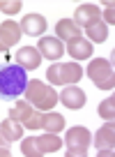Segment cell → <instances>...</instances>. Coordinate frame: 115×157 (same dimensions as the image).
<instances>
[{"instance_id":"10","label":"cell","mask_w":115,"mask_h":157,"mask_svg":"<svg viewBox=\"0 0 115 157\" xmlns=\"http://www.w3.org/2000/svg\"><path fill=\"white\" fill-rule=\"evenodd\" d=\"M74 23L78 25V28H90L92 23H97V21H101V10L97 5H90V2H85V5H81L76 10V14H74Z\"/></svg>"},{"instance_id":"22","label":"cell","mask_w":115,"mask_h":157,"mask_svg":"<svg viewBox=\"0 0 115 157\" xmlns=\"http://www.w3.org/2000/svg\"><path fill=\"white\" fill-rule=\"evenodd\" d=\"M21 0H0V12H5V14H16L21 10Z\"/></svg>"},{"instance_id":"23","label":"cell","mask_w":115,"mask_h":157,"mask_svg":"<svg viewBox=\"0 0 115 157\" xmlns=\"http://www.w3.org/2000/svg\"><path fill=\"white\" fill-rule=\"evenodd\" d=\"M104 5H106V12H104V23L106 25H113L115 23V14H113V2H104Z\"/></svg>"},{"instance_id":"2","label":"cell","mask_w":115,"mask_h":157,"mask_svg":"<svg viewBox=\"0 0 115 157\" xmlns=\"http://www.w3.org/2000/svg\"><path fill=\"white\" fill-rule=\"evenodd\" d=\"M23 97H25V102L32 104L37 111H53L55 104H58V93L51 86H46L44 81H37V78L28 81Z\"/></svg>"},{"instance_id":"1","label":"cell","mask_w":115,"mask_h":157,"mask_svg":"<svg viewBox=\"0 0 115 157\" xmlns=\"http://www.w3.org/2000/svg\"><path fill=\"white\" fill-rule=\"evenodd\" d=\"M28 86V74L16 63L0 65V99H19L23 97Z\"/></svg>"},{"instance_id":"3","label":"cell","mask_w":115,"mask_h":157,"mask_svg":"<svg viewBox=\"0 0 115 157\" xmlns=\"http://www.w3.org/2000/svg\"><path fill=\"white\" fill-rule=\"evenodd\" d=\"M46 78L53 86H72L83 78V67L78 63H53L46 69Z\"/></svg>"},{"instance_id":"7","label":"cell","mask_w":115,"mask_h":157,"mask_svg":"<svg viewBox=\"0 0 115 157\" xmlns=\"http://www.w3.org/2000/svg\"><path fill=\"white\" fill-rule=\"evenodd\" d=\"M19 42H21V25L14 21H2L0 23V53H7Z\"/></svg>"},{"instance_id":"5","label":"cell","mask_w":115,"mask_h":157,"mask_svg":"<svg viewBox=\"0 0 115 157\" xmlns=\"http://www.w3.org/2000/svg\"><path fill=\"white\" fill-rule=\"evenodd\" d=\"M42 116H44V113L37 111V109H35L32 104H28L25 99H21L14 109H9V118L19 120L25 129H32V132L42 127Z\"/></svg>"},{"instance_id":"11","label":"cell","mask_w":115,"mask_h":157,"mask_svg":"<svg viewBox=\"0 0 115 157\" xmlns=\"http://www.w3.org/2000/svg\"><path fill=\"white\" fill-rule=\"evenodd\" d=\"M16 65L19 67H23L25 72H30V69H37L39 65H42V53H39L35 46H21L19 51H16Z\"/></svg>"},{"instance_id":"9","label":"cell","mask_w":115,"mask_h":157,"mask_svg":"<svg viewBox=\"0 0 115 157\" xmlns=\"http://www.w3.org/2000/svg\"><path fill=\"white\" fill-rule=\"evenodd\" d=\"M95 146L99 148V155H113V148H115V127H113V120H108V123L97 132Z\"/></svg>"},{"instance_id":"25","label":"cell","mask_w":115,"mask_h":157,"mask_svg":"<svg viewBox=\"0 0 115 157\" xmlns=\"http://www.w3.org/2000/svg\"><path fill=\"white\" fill-rule=\"evenodd\" d=\"M12 152H9V148H5V150H0V157H9Z\"/></svg>"},{"instance_id":"19","label":"cell","mask_w":115,"mask_h":157,"mask_svg":"<svg viewBox=\"0 0 115 157\" xmlns=\"http://www.w3.org/2000/svg\"><path fill=\"white\" fill-rule=\"evenodd\" d=\"M85 33H87V42L101 44V42H106V37H108V25H106L104 21H97L90 28H85Z\"/></svg>"},{"instance_id":"21","label":"cell","mask_w":115,"mask_h":157,"mask_svg":"<svg viewBox=\"0 0 115 157\" xmlns=\"http://www.w3.org/2000/svg\"><path fill=\"white\" fill-rule=\"evenodd\" d=\"M21 152L28 157H39V150H37V143H35V136H28L21 141Z\"/></svg>"},{"instance_id":"24","label":"cell","mask_w":115,"mask_h":157,"mask_svg":"<svg viewBox=\"0 0 115 157\" xmlns=\"http://www.w3.org/2000/svg\"><path fill=\"white\" fill-rule=\"evenodd\" d=\"M7 146H9V141H7V139H5V134L0 132V150H5Z\"/></svg>"},{"instance_id":"4","label":"cell","mask_w":115,"mask_h":157,"mask_svg":"<svg viewBox=\"0 0 115 157\" xmlns=\"http://www.w3.org/2000/svg\"><path fill=\"white\" fill-rule=\"evenodd\" d=\"M87 76L90 81L97 86L99 90H113L115 86V72H113V63L106 58H95L87 65Z\"/></svg>"},{"instance_id":"8","label":"cell","mask_w":115,"mask_h":157,"mask_svg":"<svg viewBox=\"0 0 115 157\" xmlns=\"http://www.w3.org/2000/svg\"><path fill=\"white\" fill-rule=\"evenodd\" d=\"M58 102H62L67 109H74V111H78V109L85 106L87 97H85V93H83V90L78 88L76 83H74V86H65L62 93L58 95Z\"/></svg>"},{"instance_id":"6","label":"cell","mask_w":115,"mask_h":157,"mask_svg":"<svg viewBox=\"0 0 115 157\" xmlns=\"http://www.w3.org/2000/svg\"><path fill=\"white\" fill-rule=\"evenodd\" d=\"M90 141H92V136H90V129L87 127H72L67 132V136H65V143H67V155L69 157H83V155H87V148H90Z\"/></svg>"},{"instance_id":"15","label":"cell","mask_w":115,"mask_h":157,"mask_svg":"<svg viewBox=\"0 0 115 157\" xmlns=\"http://www.w3.org/2000/svg\"><path fill=\"white\" fill-rule=\"evenodd\" d=\"M35 143H37L39 155H48V152H58L60 146H62V139L53 132H46L42 136H35Z\"/></svg>"},{"instance_id":"14","label":"cell","mask_w":115,"mask_h":157,"mask_svg":"<svg viewBox=\"0 0 115 157\" xmlns=\"http://www.w3.org/2000/svg\"><path fill=\"white\" fill-rule=\"evenodd\" d=\"M67 53L74 60H90L92 58V42H87L83 37H74L67 42Z\"/></svg>"},{"instance_id":"18","label":"cell","mask_w":115,"mask_h":157,"mask_svg":"<svg viewBox=\"0 0 115 157\" xmlns=\"http://www.w3.org/2000/svg\"><path fill=\"white\" fill-rule=\"evenodd\" d=\"M0 132L5 134L7 141H19L21 136H23V125L19 123V120H14V118H5L2 123H0Z\"/></svg>"},{"instance_id":"16","label":"cell","mask_w":115,"mask_h":157,"mask_svg":"<svg viewBox=\"0 0 115 157\" xmlns=\"http://www.w3.org/2000/svg\"><path fill=\"white\" fill-rule=\"evenodd\" d=\"M55 37L69 42V39H74V37H81V28H78L72 19H60L55 23Z\"/></svg>"},{"instance_id":"20","label":"cell","mask_w":115,"mask_h":157,"mask_svg":"<svg viewBox=\"0 0 115 157\" xmlns=\"http://www.w3.org/2000/svg\"><path fill=\"white\" fill-rule=\"evenodd\" d=\"M99 116L104 120H113L115 118V97H106L104 102L99 104Z\"/></svg>"},{"instance_id":"13","label":"cell","mask_w":115,"mask_h":157,"mask_svg":"<svg viewBox=\"0 0 115 157\" xmlns=\"http://www.w3.org/2000/svg\"><path fill=\"white\" fill-rule=\"evenodd\" d=\"M21 33L30 35V37H37V35H44L48 28L46 19H44L42 14H25L23 19H21Z\"/></svg>"},{"instance_id":"12","label":"cell","mask_w":115,"mask_h":157,"mask_svg":"<svg viewBox=\"0 0 115 157\" xmlns=\"http://www.w3.org/2000/svg\"><path fill=\"white\" fill-rule=\"evenodd\" d=\"M37 51L42 53V58L46 60H60L65 53V46L58 37H42L37 44Z\"/></svg>"},{"instance_id":"17","label":"cell","mask_w":115,"mask_h":157,"mask_svg":"<svg viewBox=\"0 0 115 157\" xmlns=\"http://www.w3.org/2000/svg\"><path fill=\"white\" fill-rule=\"evenodd\" d=\"M42 129L60 134L65 129V116H60V113H55V111H46L42 116Z\"/></svg>"}]
</instances>
